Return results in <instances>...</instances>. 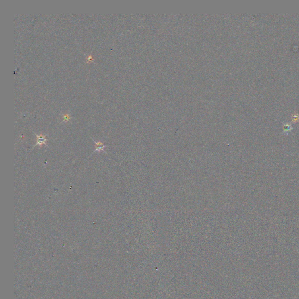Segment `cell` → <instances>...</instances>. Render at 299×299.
Wrapping results in <instances>:
<instances>
[{
	"label": "cell",
	"mask_w": 299,
	"mask_h": 299,
	"mask_svg": "<svg viewBox=\"0 0 299 299\" xmlns=\"http://www.w3.org/2000/svg\"><path fill=\"white\" fill-rule=\"evenodd\" d=\"M92 140H93V141L95 143V146H96V149L94 151V152H92V154L94 152H99L101 151H103L104 152H105V150H104V148L107 147L105 145H104L103 143L101 141H95L92 138H91Z\"/></svg>",
	"instance_id": "cell-2"
},
{
	"label": "cell",
	"mask_w": 299,
	"mask_h": 299,
	"mask_svg": "<svg viewBox=\"0 0 299 299\" xmlns=\"http://www.w3.org/2000/svg\"><path fill=\"white\" fill-rule=\"evenodd\" d=\"M86 60L87 61L88 63H90L91 61H92L93 60V57L92 56H91V55H89V56H88L86 59Z\"/></svg>",
	"instance_id": "cell-4"
},
{
	"label": "cell",
	"mask_w": 299,
	"mask_h": 299,
	"mask_svg": "<svg viewBox=\"0 0 299 299\" xmlns=\"http://www.w3.org/2000/svg\"><path fill=\"white\" fill-rule=\"evenodd\" d=\"M35 135L36 136V137H37V141H36V144L35 145V147L36 146H38V145H43V144L48 146L47 144H46V142L49 140L46 139V136H43L42 134L40 135H38L36 133H35Z\"/></svg>",
	"instance_id": "cell-1"
},
{
	"label": "cell",
	"mask_w": 299,
	"mask_h": 299,
	"mask_svg": "<svg viewBox=\"0 0 299 299\" xmlns=\"http://www.w3.org/2000/svg\"><path fill=\"white\" fill-rule=\"evenodd\" d=\"M63 121L64 122H67L71 119V116L69 114H64L63 115Z\"/></svg>",
	"instance_id": "cell-3"
}]
</instances>
